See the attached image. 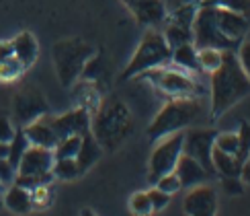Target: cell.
Here are the masks:
<instances>
[{
	"label": "cell",
	"instance_id": "obj_1",
	"mask_svg": "<svg viewBox=\"0 0 250 216\" xmlns=\"http://www.w3.org/2000/svg\"><path fill=\"white\" fill-rule=\"evenodd\" d=\"M211 120H220L228 109L240 103L246 95H250V78L244 74L236 51H224L222 64L211 72Z\"/></svg>",
	"mask_w": 250,
	"mask_h": 216
},
{
	"label": "cell",
	"instance_id": "obj_2",
	"mask_svg": "<svg viewBox=\"0 0 250 216\" xmlns=\"http://www.w3.org/2000/svg\"><path fill=\"white\" fill-rule=\"evenodd\" d=\"M133 130V118L129 107L119 99L101 101L95 116L90 118V134L103 150H117L129 138Z\"/></svg>",
	"mask_w": 250,
	"mask_h": 216
},
{
	"label": "cell",
	"instance_id": "obj_3",
	"mask_svg": "<svg viewBox=\"0 0 250 216\" xmlns=\"http://www.w3.org/2000/svg\"><path fill=\"white\" fill-rule=\"evenodd\" d=\"M203 116V105L199 97H172L156 113L148 126V138L160 140L176 132H185Z\"/></svg>",
	"mask_w": 250,
	"mask_h": 216
},
{
	"label": "cell",
	"instance_id": "obj_4",
	"mask_svg": "<svg viewBox=\"0 0 250 216\" xmlns=\"http://www.w3.org/2000/svg\"><path fill=\"white\" fill-rule=\"evenodd\" d=\"M97 51L84 39L70 37V39H60L51 48V58H54L56 74L62 87L70 89L76 85V80L82 76L86 62L95 56Z\"/></svg>",
	"mask_w": 250,
	"mask_h": 216
},
{
	"label": "cell",
	"instance_id": "obj_5",
	"mask_svg": "<svg viewBox=\"0 0 250 216\" xmlns=\"http://www.w3.org/2000/svg\"><path fill=\"white\" fill-rule=\"evenodd\" d=\"M170 58H172V48L168 46V41L164 39L162 31L148 29L144 33L138 49H135V54L131 56L129 64L121 72V80L135 78V76H140L152 68L168 66Z\"/></svg>",
	"mask_w": 250,
	"mask_h": 216
},
{
	"label": "cell",
	"instance_id": "obj_6",
	"mask_svg": "<svg viewBox=\"0 0 250 216\" xmlns=\"http://www.w3.org/2000/svg\"><path fill=\"white\" fill-rule=\"evenodd\" d=\"M193 46L197 49L201 48H215L222 51H236V48L240 46L238 41L226 37L220 27L215 23V15H213V6L211 4H199L197 13L193 19Z\"/></svg>",
	"mask_w": 250,
	"mask_h": 216
},
{
	"label": "cell",
	"instance_id": "obj_7",
	"mask_svg": "<svg viewBox=\"0 0 250 216\" xmlns=\"http://www.w3.org/2000/svg\"><path fill=\"white\" fill-rule=\"evenodd\" d=\"M140 76L150 80L156 89L170 97H199V95H203V89L197 85V80L187 74L185 70L160 66V68H152L148 72H144Z\"/></svg>",
	"mask_w": 250,
	"mask_h": 216
},
{
	"label": "cell",
	"instance_id": "obj_8",
	"mask_svg": "<svg viewBox=\"0 0 250 216\" xmlns=\"http://www.w3.org/2000/svg\"><path fill=\"white\" fill-rule=\"evenodd\" d=\"M183 138H185V132H176V134H170V136H164V138H160L158 146L152 150L150 165H148V179L152 185L158 181V177L174 171V165L183 154Z\"/></svg>",
	"mask_w": 250,
	"mask_h": 216
},
{
	"label": "cell",
	"instance_id": "obj_9",
	"mask_svg": "<svg viewBox=\"0 0 250 216\" xmlns=\"http://www.w3.org/2000/svg\"><path fill=\"white\" fill-rule=\"evenodd\" d=\"M49 113V105L37 87L33 85H25L21 87L15 97H13V118L17 121L19 128L27 126V123L35 121L39 118H43Z\"/></svg>",
	"mask_w": 250,
	"mask_h": 216
},
{
	"label": "cell",
	"instance_id": "obj_10",
	"mask_svg": "<svg viewBox=\"0 0 250 216\" xmlns=\"http://www.w3.org/2000/svg\"><path fill=\"white\" fill-rule=\"evenodd\" d=\"M217 136V130L211 128H193L185 132L183 138V152L193 157L197 163H201V167L207 173H215L213 163H211V152H213V142Z\"/></svg>",
	"mask_w": 250,
	"mask_h": 216
},
{
	"label": "cell",
	"instance_id": "obj_11",
	"mask_svg": "<svg viewBox=\"0 0 250 216\" xmlns=\"http://www.w3.org/2000/svg\"><path fill=\"white\" fill-rule=\"evenodd\" d=\"M90 111L84 107H74L62 116H49L47 113V121L51 130L56 132L58 138H66V136H84L86 132H90Z\"/></svg>",
	"mask_w": 250,
	"mask_h": 216
},
{
	"label": "cell",
	"instance_id": "obj_12",
	"mask_svg": "<svg viewBox=\"0 0 250 216\" xmlns=\"http://www.w3.org/2000/svg\"><path fill=\"white\" fill-rule=\"evenodd\" d=\"M183 210L187 216H215L217 214V193L209 185H195L185 195Z\"/></svg>",
	"mask_w": 250,
	"mask_h": 216
},
{
	"label": "cell",
	"instance_id": "obj_13",
	"mask_svg": "<svg viewBox=\"0 0 250 216\" xmlns=\"http://www.w3.org/2000/svg\"><path fill=\"white\" fill-rule=\"evenodd\" d=\"M54 150L43 148V146H29L21 159L17 173L19 175H33V177H43V175H51V167H54Z\"/></svg>",
	"mask_w": 250,
	"mask_h": 216
},
{
	"label": "cell",
	"instance_id": "obj_14",
	"mask_svg": "<svg viewBox=\"0 0 250 216\" xmlns=\"http://www.w3.org/2000/svg\"><path fill=\"white\" fill-rule=\"evenodd\" d=\"M121 2L127 6L135 21L146 27H156L164 23L166 15H168L162 0H121Z\"/></svg>",
	"mask_w": 250,
	"mask_h": 216
},
{
	"label": "cell",
	"instance_id": "obj_15",
	"mask_svg": "<svg viewBox=\"0 0 250 216\" xmlns=\"http://www.w3.org/2000/svg\"><path fill=\"white\" fill-rule=\"evenodd\" d=\"M213 15H215V23L220 27L222 33L240 44L250 29V21L242 15L234 13V10H228L222 6H213Z\"/></svg>",
	"mask_w": 250,
	"mask_h": 216
},
{
	"label": "cell",
	"instance_id": "obj_16",
	"mask_svg": "<svg viewBox=\"0 0 250 216\" xmlns=\"http://www.w3.org/2000/svg\"><path fill=\"white\" fill-rule=\"evenodd\" d=\"M174 173L183 188H195V185L203 183L205 179H209V173L201 167V163H197L193 157H189V154H185V152L179 157V161H176Z\"/></svg>",
	"mask_w": 250,
	"mask_h": 216
},
{
	"label": "cell",
	"instance_id": "obj_17",
	"mask_svg": "<svg viewBox=\"0 0 250 216\" xmlns=\"http://www.w3.org/2000/svg\"><path fill=\"white\" fill-rule=\"evenodd\" d=\"M23 132H25V136H27L31 146H43V148L54 150V146L60 140L56 136V132L51 130L49 121H47V116H43V118L27 123V126H23Z\"/></svg>",
	"mask_w": 250,
	"mask_h": 216
},
{
	"label": "cell",
	"instance_id": "obj_18",
	"mask_svg": "<svg viewBox=\"0 0 250 216\" xmlns=\"http://www.w3.org/2000/svg\"><path fill=\"white\" fill-rule=\"evenodd\" d=\"M10 44H13L15 58L21 62V66H23L25 70L35 64V60L39 56V46H37V39H35L33 33L21 31L15 39H10Z\"/></svg>",
	"mask_w": 250,
	"mask_h": 216
},
{
	"label": "cell",
	"instance_id": "obj_19",
	"mask_svg": "<svg viewBox=\"0 0 250 216\" xmlns=\"http://www.w3.org/2000/svg\"><path fill=\"white\" fill-rule=\"evenodd\" d=\"M2 206L15 214H27L33 208V198H31L29 190L21 188L17 183H10L8 190H4L2 193Z\"/></svg>",
	"mask_w": 250,
	"mask_h": 216
},
{
	"label": "cell",
	"instance_id": "obj_20",
	"mask_svg": "<svg viewBox=\"0 0 250 216\" xmlns=\"http://www.w3.org/2000/svg\"><path fill=\"white\" fill-rule=\"evenodd\" d=\"M103 154V148L101 144L95 140L90 132H86L82 136V142H80V148H78V154H76V163H78V169H80V175L86 173L92 165H95Z\"/></svg>",
	"mask_w": 250,
	"mask_h": 216
},
{
	"label": "cell",
	"instance_id": "obj_21",
	"mask_svg": "<svg viewBox=\"0 0 250 216\" xmlns=\"http://www.w3.org/2000/svg\"><path fill=\"white\" fill-rule=\"evenodd\" d=\"M170 62L185 72H201L199 58H197V48L193 44H181V46L172 48Z\"/></svg>",
	"mask_w": 250,
	"mask_h": 216
},
{
	"label": "cell",
	"instance_id": "obj_22",
	"mask_svg": "<svg viewBox=\"0 0 250 216\" xmlns=\"http://www.w3.org/2000/svg\"><path fill=\"white\" fill-rule=\"evenodd\" d=\"M211 163H213V169L215 173H220L222 177H240V169H242V163L238 161L234 154H228L213 148L211 152Z\"/></svg>",
	"mask_w": 250,
	"mask_h": 216
},
{
	"label": "cell",
	"instance_id": "obj_23",
	"mask_svg": "<svg viewBox=\"0 0 250 216\" xmlns=\"http://www.w3.org/2000/svg\"><path fill=\"white\" fill-rule=\"evenodd\" d=\"M29 146H31V144H29V140L25 136L23 128H17L15 130V136L10 138V142H8V154H6L8 163L13 165L15 169L19 167V163H21V159H23V154H25V150Z\"/></svg>",
	"mask_w": 250,
	"mask_h": 216
},
{
	"label": "cell",
	"instance_id": "obj_24",
	"mask_svg": "<svg viewBox=\"0 0 250 216\" xmlns=\"http://www.w3.org/2000/svg\"><path fill=\"white\" fill-rule=\"evenodd\" d=\"M164 39L168 41L170 48H176L181 44H193V31L181 27V25H174L170 21H164V31H162Z\"/></svg>",
	"mask_w": 250,
	"mask_h": 216
},
{
	"label": "cell",
	"instance_id": "obj_25",
	"mask_svg": "<svg viewBox=\"0 0 250 216\" xmlns=\"http://www.w3.org/2000/svg\"><path fill=\"white\" fill-rule=\"evenodd\" d=\"M51 173H54L56 179L72 181V179H76L80 175V169H78L76 159H56L54 167H51Z\"/></svg>",
	"mask_w": 250,
	"mask_h": 216
},
{
	"label": "cell",
	"instance_id": "obj_26",
	"mask_svg": "<svg viewBox=\"0 0 250 216\" xmlns=\"http://www.w3.org/2000/svg\"><path fill=\"white\" fill-rule=\"evenodd\" d=\"M197 58H199V66L205 72H211L220 68L222 64V58H224V51L222 49H215V48H201L197 49Z\"/></svg>",
	"mask_w": 250,
	"mask_h": 216
},
{
	"label": "cell",
	"instance_id": "obj_27",
	"mask_svg": "<svg viewBox=\"0 0 250 216\" xmlns=\"http://www.w3.org/2000/svg\"><path fill=\"white\" fill-rule=\"evenodd\" d=\"M82 136H66L60 138L58 144L54 146V157L56 159H76L78 148H80Z\"/></svg>",
	"mask_w": 250,
	"mask_h": 216
},
{
	"label": "cell",
	"instance_id": "obj_28",
	"mask_svg": "<svg viewBox=\"0 0 250 216\" xmlns=\"http://www.w3.org/2000/svg\"><path fill=\"white\" fill-rule=\"evenodd\" d=\"M199 4H211V6H222L228 10H234V13L242 15L250 21V0H203Z\"/></svg>",
	"mask_w": 250,
	"mask_h": 216
},
{
	"label": "cell",
	"instance_id": "obj_29",
	"mask_svg": "<svg viewBox=\"0 0 250 216\" xmlns=\"http://www.w3.org/2000/svg\"><path fill=\"white\" fill-rule=\"evenodd\" d=\"M129 210L135 214V216H150L154 210H152V204H150V198L146 192H135L129 200Z\"/></svg>",
	"mask_w": 250,
	"mask_h": 216
},
{
	"label": "cell",
	"instance_id": "obj_30",
	"mask_svg": "<svg viewBox=\"0 0 250 216\" xmlns=\"http://www.w3.org/2000/svg\"><path fill=\"white\" fill-rule=\"evenodd\" d=\"M213 148L222 150V152H228V154H234V157H236V152H238V134H234V132L220 134V132H217Z\"/></svg>",
	"mask_w": 250,
	"mask_h": 216
},
{
	"label": "cell",
	"instance_id": "obj_31",
	"mask_svg": "<svg viewBox=\"0 0 250 216\" xmlns=\"http://www.w3.org/2000/svg\"><path fill=\"white\" fill-rule=\"evenodd\" d=\"M238 134V152H236V159L238 161H244L250 152V123L248 121H242L240 123V130L236 132Z\"/></svg>",
	"mask_w": 250,
	"mask_h": 216
},
{
	"label": "cell",
	"instance_id": "obj_32",
	"mask_svg": "<svg viewBox=\"0 0 250 216\" xmlns=\"http://www.w3.org/2000/svg\"><path fill=\"white\" fill-rule=\"evenodd\" d=\"M23 66H21V62L13 56V58H8L4 62H0V80H15L19 78L21 74H23Z\"/></svg>",
	"mask_w": 250,
	"mask_h": 216
},
{
	"label": "cell",
	"instance_id": "obj_33",
	"mask_svg": "<svg viewBox=\"0 0 250 216\" xmlns=\"http://www.w3.org/2000/svg\"><path fill=\"white\" fill-rule=\"evenodd\" d=\"M158 190H162L164 193H168V195H172V193H176L179 192L183 185H181V181H179V177H176V173L174 171H170V173H166V175H162V177H158V181L154 183Z\"/></svg>",
	"mask_w": 250,
	"mask_h": 216
},
{
	"label": "cell",
	"instance_id": "obj_34",
	"mask_svg": "<svg viewBox=\"0 0 250 216\" xmlns=\"http://www.w3.org/2000/svg\"><path fill=\"white\" fill-rule=\"evenodd\" d=\"M146 193H148V198H150V204H152V210H154V212L164 210L166 206L170 204V195H168V193H164L162 190H158L156 185H154L152 190L146 192Z\"/></svg>",
	"mask_w": 250,
	"mask_h": 216
},
{
	"label": "cell",
	"instance_id": "obj_35",
	"mask_svg": "<svg viewBox=\"0 0 250 216\" xmlns=\"http://www.w3.org/2000/svg\"><path fill=\"white\" fill-rule=\"evenodd\" d=\"M236 58L240 62V66L244 70V74L250 78V41H240V46L236 48Z\"/></svg>",
	"mask_w": 250,
	"mask_h": 216
},
{
	"label": "cell",
	"instance_id": "obj_36",
	"mask_svg": "<svg viewBox=\"0 0 250 216\" xmlns=\"http://www.w3.org/2000/svg\"><path fill=\"white\" fill-rule=\"evenodd\" d=\"M15 126L13 121H10L8 116H4V113H0V142H10V138L15 136Z\"/></svg>",
	"mask_w": 250,
	"mask_h": 216
},
{
	"label": "cell",
	"instance_id": "obj_37",
	"mask_svg": "<svg viewBox=\"0 0 250 216\" xmlns=\"http://www.w3.org/2000/svg\"><path fill=\"white\" fill-rule=\"evenodd\" d=\"M17 177V169L8 163V159H0V181L4 185H10Z\"/></svg>",
	"mask_w": 250,
	"mask_h": 216
},
{
	"label": "cell",
	"instance_id": "obj_38",
	"mask_svg": "<svg viewBox=\"0 0 250 216\" xmlns=\"http://www.w3.org/2000/svg\"><path fill=\"white\" fill-rule=\"evenodd\" d=\"M222 183H224V190L228 192V193H236V195H240L242 193V179L240 177H224L222 179Z\"/></svg>",
	"mask_w": 250,
	"mask_h": 216
},
{
	"label": "cell",
	"instance_id": "obj_39",
	"mask_svg": "<svg viewBox=\"0 0 250 216\" xmlns=\"http://www.w3.org/2000/svg\"><path fill=\"white\" fill-rule=\"evenodd\" d=\"M13 44L10 41H0V62H4L8 58H13Z\"/></svg>",
	"mask_w": 250,
	"mask_h": 216
},
{
	"label": "cell",
	"instance_id": "obj_40",
	"mask_svg": "<svg viewBox=\"0 0 250 216\" xmlns=\"http://www.w3.org/2000/svg\"><path fill=\"white\" fill-rule=\"evenodd\" d=\"M240 179L244 183H250V152H248V157L242 161V169H240Z\"/></svg>",
	"mask_w": 250,
	"mask_h": 216
},
{
	"label": "cell",
	"instance_id": "obj_41",
	"mask_svg": "<svg viewBox=\"0 0 250 216\" xmlns=\"http://www.w3.org/2000/svg\"><path fill=\"white\" fill-rule=\"evenodd\" d=\"M8 154V142H0V159H6Z\"/></svg>",
	"mask_w": 250,
	"mask_h": 216
},
{
	"label": "cell",
	"instance_id": "obj_42",
	"mask_svg": "<svg viewBox=\"0 0 250 216\" xmlns=\"http://www.w3.org/2000/svg\"><path fill=\"white\" fill-rule=\"evenodd\" d=\"M80 216H97V214H95V212H92L90 208H84V210H82V212H80Z\"/></svg>",
	"mask_w": 250,
	"mask_h": 216
},
{
	"label": "cell",
	"instance_id": "obj_43",
	"mask_svg": "<svg viewBox=\"0 0 250 216\" xmlns=\"http://www.w3.org/2000/svg\"><path fill=\"white\" fill-rule=\"evenodd\" d=\"M4 190H6V185H4L2 181H0V195H2V193H4Z\"/></svg>",
	"mask_w": 250,
	"mask_h": 216
},
{
	"label": "cell",
	"instance_id": "obj_44",
	"mask_svg": "<svg viewBox=\"0 0 250 216\" xmlns=\"http://www.w3.org/2000/svg\"><path fill=\"white\" fill-rule=\"evenodd\" d=\"M0 208H2V195H0Z\"/></svg>",
	"mask_w": 250,
	"mask_h": 216
}]
</instances>
